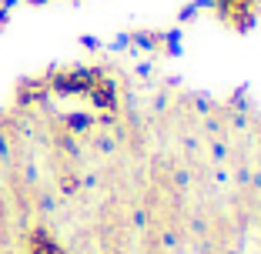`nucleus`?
<instances>
[{"mask_svg":"<svg viewBox=\"0 0 261 254\" xmlns=\"http://www.w3.org/2000/svg\"><path fill=\"white\" fill-rule=\"evenodd\" d=\"M31 254H64V251H61V247H57L50 238H47V234H34V241H31Z\"/></svg>","mask_w":261,"mask_h":254,"instance_id":"1","label":"nucleus"}]
</instances>
